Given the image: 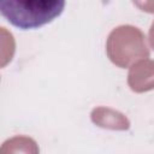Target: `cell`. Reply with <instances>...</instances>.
Listing matches in <instances>:
<instances>
[{
    "label": "cell",
    "instance_id": "5b68a950",
    "mask_svg": "<svg viewBox=\"0 0 154 154\" xmlns=\"http://www.w3.org/2000/svg\"><path fill=\"white\" fill-rule=\"evenodd\" d=\"M7 152H29V153H37L38 148L36 146V142L30 137L24 136H17L8 141H6L1 147V153Z\"/></svg>",
    "mask_w": 154,
    "mask_h": 154
},
{
    "label": "cell",
    "instance_id": "52a82bcc",
    "mask_svg": "<svg viewBox=\"0 0 154 154\" xmlns=\"http://www.w3.org/2000/svg\"><path fill=\"white\" fill-rule=\"evenodd\" d=\"M149 42H150L152 48L154 49V22L152 23L150 29H149Z\"/></svg>",
    "mask_w": 154,
    "mask_h": 154
},
{
    "label": "cell",
    "instance_id": "8992f818",
    "mask_svg": "<svg viewBox=\"0 0 154 154\" xmlns=\"http://www.w3.org/2000/svg\"><path fill=\"white\" fill-rule=\"evenodd\" d=\"M135 6L147 13H154V0H132Z\"/></svg>",
    "mask_w": 154,
    "mask_h": 154
},
{
    "label": "cell",
    "instance_id": "6da1fadb",
    "mask_svg": "<svg viewBox=\"0 0 154 154\" xmlns=\"http://www.w3.org/2000/svg\"><path fill=\"white\" fill-rule=\"evenodd\" d=\"M65 0H0V10L12 25L22 29H37L59 17Z\"/></svg>",
    "mask_w": 154,
    "mask_h": 154
},
{
    "label": "cell",
    "instance_id": "3957f363",
    "mask_svg": "<svg viewBox=\"0 0 154 154\" xmlns=\"http://www.w3.org/2000/svg\"><path fill=\"white\" fill-rule=\"evenodd\" d=\"M128 84L135 93H146L154 89V60L148 58L134 63L129 70Z\"/></svg>",
    "mask_w": 154,
    "mask_h": 154
},
{
    "label": "cell",
    "instance_id": "7a4b0ae2",
    "mask_svg": "<svg viewBox=\"0 0 154 154\" xmlns=\"http://www.w3.org/2000/svg\"><path fill=\"white\" fill-rule=\"evenodd\" d=\"M106 53L114 65L125 69L141 59L148 58L149 48L144 34L138 28L119 25L107 37Z\"/></svg>",
    "mask_w": 154,
    "mask_h": 154
},
{
    "label": "cell",
    "instance_id": "277c9868",
    "mask_svg": "<svg viewBox=\"0 0 154 154\" xmlns=\"http://www.w3.org/2000/svg\"><path fill=\"white\" fill-rule=\"evenodd\" d=\"M90 119L95 125L108 130L125 131L130 128V120L128 117L109 107H95L90 113Z\"/></svg>",
    "mask_w": 154,
    "mask_h": 154
}]
</instances>
